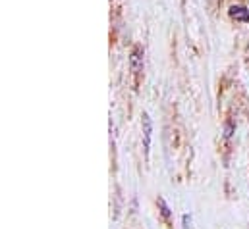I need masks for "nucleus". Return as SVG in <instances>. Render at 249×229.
Segmentation results:
<instances>
[{
	"label": "nucleus",
	"instance_id": "nucleus-1",
	"mask_svg": "<svg viewBox=\"0 0 249 229\" xmlns=\"http://www.w3.org/2000/svg\"><path fill=\"white\" fill-rule=\"evenodd\" d=\"M129 67H131V71L135 75H139V71L143 69V49L139 45L133 47V50L129 54Z\"/></svg>",
	"mask_w": 249,
	"mask_h": 229
},
{
	"label": "nucleus",
	"instance_id": "nucleus-2",
	"mask_svg": "<svg viewBox=\"0 0 249 229\" xmlns=\"http://www.w3.org/2000/svg\"><path fill=\"white\" fill-rule=\"evenodd\" d=\"M141 127H143V141H145V154H149V147H151V135H153V121L151 115L143 114L141 117Z\"/></svg>",
	"mask_w": 249,
	"mask_h": 229
},
{
	"label": "nucleus",
	"instance_id": "nucleus-3",
	"mask_svg": "<svg viewBox=\"0 0 249 229\" xmlns=\"http://www.w3.org/2000/svg\"><path fill=\"white\" fill-rule=\"evenodd\" d=\"M228 14H230V17L236 19V21H244V23H248L249 21V10L246 8V6L232 4L230 10H228Z\"/></svg>",
	"mask_w": 249,
	"mask_h": 229
},
{
	"label": "nucleus",
	"instance_id": "nucleus-4",
	"mask_svg": "<svg viewBox=\"0 0 249 229\" xmlns=\"http://www.w3.org/2000/svg\"><path fill=\"white\" fill-rule=\"evenodd\" d=\"M159 206H160V214L166 218V220H170V208L166 206V202H164V198H159Z\"/></svg>",
	"mask_w": 249,
	"mask_h": 229
},
{
	"label": "nucleus",
	"instance_id": "nucleus-5",
	"mask_svg": "<svg viewBox=\"0 0 249 229\" xmlns=\"http://www.w3.org/2000/svg\"><path fill=\"white\" fill-rule=\"evenodd\" d=\"M232 129H234L232 123H228V125H226V137H232Z\"/></svg>",
	"mask_w": 249,
	"mask_h": 229
}]
</instances>
